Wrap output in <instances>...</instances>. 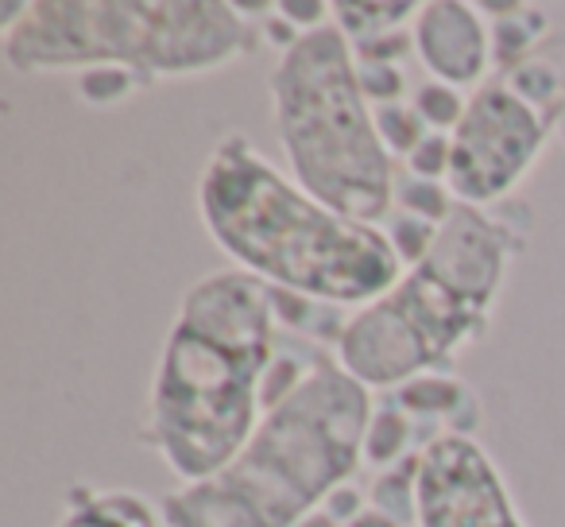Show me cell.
<instances>
[{
	"label": "cell",
	"instance_id": "6da1fadb",
	"mask_svg": "<svg viewBox=\"0 0 565 527\" xmlns=\"http://www.w3.org/2000/svg\"><path fill=\"white\" fill-rule=\"evenodd\" d=\"M279 338L275 287L248 272H210L182 292L140 415V442L179 485L221 473L252 439Z\"/></svg>",
	"mask_w": 565,
	"mask_h": 527
},
{
	"label": "cell",
	"instance_id": "7a4b0ae2",
	"mask_svg": "<svg viewBox=\"0 0 565 527\" xmlns=\"http://www.w3.org/2000/svg\"><path fill=\"white\" fill-rule=\"evenodd\" d=\"M194 202L210 241L279 292L361 310L403 276L384 229L318 202L241 133H225L210 151Z\"/></svg>",
	"mask_w": 565,
	"mask_h": 527
},
{
	"label": "cell",
	"instance_id": "3957f363",
	"mask_svg": "<svg viewBox=\"0 0 565 527\" xmlns=\"http://www.w3.org/2000/svg\"><path fill=\"white\" fill-rule=\"evenodd\" d=\"M457 202L441 221L430 256L407 268L387 295L353 310L338 341V361L372 396L418 377H449L457 354L492 330V310L508 284L511 260L526 249L531 225Z\"/></svg>",
	"mask_w": 565,
	"mask_h": 527
},
{
	"label": "cell",
	"instance_id": "277c9868",
	"mask_svg": "<svg viewBox=\"0 0 565 527\" xmlns=\"http://www.w3.org/2000/svg\"><path fill=\"white\" fill-rule=\"evenodd\" d=\"M376 396L318 349L307 380L264 411L221 473L159 500L163 527H299L364 465Z\"/></svg>",
	"mask_w": 565,
	"mask_h": 527
},
{
	"label": "cell",
	"instance_id": "5b68a950",
	"mask_svg": "<svg viewBox=\"0 0 565 527\" xmlns=\"http://www.w3.org/2000/svg\"><path fill=\"white\" fill-rule=\"evenodd\" d=\"M264 32L233 0H32L0 32L17 74H86L117 66L148 89L205 78L256 55Z\"/></svg>",
	"mask_w": 565,
	"mask_h": 527
},
{
	"label": "cell",
	"instance_id": "8992f818",
	"mask_svg": "<svg viewBox=\"0 0 565 527\" xmlns=\"http://www.w3.org/2000/svg\"><path fill=\"white\" fill-rule=\"evenodd\" d=\"M267 97L291 179L330 210L384 225L399 167L376 133L353 43L333 20L282 51L267 78Z\"/></svg>",
	"mask_w": 565,
	"mask_h": 527
},
{
	"label": "cell",
	"instance_id": "52a82bcc",
	"mask_svg": "<svg viewBox=\"0 0 565 527\" xmlns=\"http://www.w3.org/2000/svg\"><path fill=\"white\" fill-rule=\"evenodd\" d=\"M550 136H557L554 120L539 105L526 102L503 74H492L484 86L469 94L461 125L449 133L454 198L465 205H480V210L511 202L519 182L546 151Z\"/></svg>",
	"mask_w": 565,
	"mask_h": 527
},
{
	"label": "cell",
	"instance_id": "ba28073f",
	"mask_svg": "<svg viewBox=\"0 0 565 527\" xmlns=\"http://www.w3.org/2000/svg\"><path fill=\"white\" fill-rule=\"evenodd\" d=\"M418 527H526L508 477L472 434H446L423 454Z\"/></svg>",
	"mask_w": 565,
	"mask_h": 527
},
{
	"label": "cell",
	"instance_id": "9c48e42d",
	"mask_svg": "<svg viewBox=\"0 0 565 527\" xmlns=\"http://www.w3.org/2000/svg\"><path fill=\"white\" fill-rule=\"evenodd\" d=\"M415 55L434 82L457 89H477L492 78V28L480 4L469 0H430L411 24Z\"/></svg>",
	"mask_w": 565,
	"mask_h": 527
},
{
	"label": "cell",
	"instance_id": "30bf717a",
	"mask_svg": "<svg viewBox=\"0 0 565 527\" xmlns=\"http://www.w3.org/2000/svg\"><path fill=\"white\" fill-rule=\"evenodd\" d=\"M55 527H163V512L132 488L74 485Z\"/></svg>",
	"mask_w": 565,
	"mask_h": 527
},
{
	"label": "cell",
	"instance_id": "8fae6325",
	"mask_svg": "<svg viewBox=\"0 0 565 527\" xmlns=\"http://www.w3.org/2000/svg\"><path fill=\"white\" fill-rule=\"evenodd\" d=\"M492 28V63L495 74H511L515 66L539 55V43L550 35V17L539 4H480Z\"/></svg>",
	"mask_w": 565,
	"mask_h": 527
},
{
	"label": "cell",
	"instance_id": "7c38bea8",
	"mask_svg": "<svg viewBox=\"0 0 565 527\" xmlns=\"http://www.w3.org/2000/svg\"><path fill=\"white\" fill-rule=\"evenodd\" d=\"M418 9L423 4H415V0H392V4H349V0H341V4H333V24L353 48H361V43L415 24Z\"/></svg>",
	"mask_w": 565,
	"mask_h": 527
},
{
	"label": "cell",
	"instance_id": "4fadbf2b",
	"mask_svg": "<svg viewBox=\"0 0 565 527\" xmlns=\"http://www.w3.org/2000/svg\"><path fill=\"white\" fill-rule=\"evenodd\" d=\"M380 229L387 233V241H392L403 272H407V268H415V264H423V260L430 256L441 225H434V221H426V218H415V213H407V210H392Z\"/></svg>",
	"mask_w": 565,
	"mask_h": 527
},
{
	"label": "cell",
	"instance_id": "5bb4252c",
	"mask_svg": "<svg viewBox=\"0 0 565 527\" xmlns=\"http://www.w3.org/2000/svg\"><path fill=\"white\" fill-rule=\"evenodd\" d=\"M454 205H457V198L446 182H426L407 171H399V179H395L392 210H407V213H415V218H426V221H434V225H441V221L454 213Z\"/></svg>",
	"mask_w": 565,
	"mask_h": 527
},
{
	"label": "cell",
	"instance_id": "9a60e30c",
	"mask_svg": "<svg viewBox=\"0 0 565 527\" xmlns=\"http://www.w3.org/2000/svg\"><path fill=\"white\" fill-rule=\"evenodd\" d=\"M411 105H415L418 117L430 125V133H454L465 117V105H469V94L457 86H446V82H423V86L411 94Z\"/></svg>",
	"mask_w": 565,
	"mask_h": 527
},
{
	"label": "cell",
	"instance_id": "2e32d148",
	"mask_svg": "<svg viewBox=\"0 0 565 527\" xmlns=\"http://www.w3.org/2000/svg\"><path fill=\"white\" fill-rule=\"evenodd\" d=\"M372 120H376V133H380V140H384V148L399 159H407L411 151L430 136V125L418 117L415 105H403V102L372 109Z\"/></svg>",
	"mask_w": 565,
	"mask_h": 527
},
{
	"label": "cell",
	"instance_id": "e0dca14e",
	"mask_svg": "<svg viewBox=\"0 0 565 527\" xmlns=\"http://www.w3.org/2000/svg\"><path fill=\"white\" fill-rule=\"evenodd\" d=\"M74 89H78V102L94 105V109H113V105L128 102V97H132L140 86H136V78L128 71H117V66H102V71L78 74Z\"/></svg>",
	"mask_w": 565,
	"mask_h": 527
},
{
	"label": "cell",
	"instance_id": "ac0fdd59",
	"mask_svg": "<svg viewBox=\"0 0 565 527\" xmlns=\"http://www.w3.org/2000/svg\"><path fill=\"white\" fill-rule=\"evenodd\" d=\"M356 78H361V89L372 109H380V105H399L403 94H407V78H403L399 63H369V59H356Z\"/></svg>",
	"mask_w": 565,
	"mask_h": 527
},
{
	"label": "cell",
	"instance_id": "d6986e66",
	"mask_svg": "<svg viewBox=\"0 0 565 527\" xmlns=\"http://www.w3.org/2000/svg\"><path fill=\"white\" fill-rule=\"evenodd\" d=\"M449 167H454V144H449L446 133H430L403 159V171L407 175L426 182H446V187H449Z\"/></svg>",
	"mask_w": 565,
	"mask_h": 527
},
{
	"label": "cell",
	"instance_id": "ffe728a7",
	"mask_svg": "<svg viewBox=\"0 0 565 527\" xmlns=\"http://www.w3.org/2000/svg\"><path fill=\"white\" fill-rule=\"evenodd\" d=\"M322 508L330 512V516L338 519L341 527H349L356 516H364V512L372 508V500H369V493H364V488H356L353 481H349V485H341L338 493H333L330 500L322 504Z\"/></svg>",
	"mask_w": 565,
	"mask_h": 527
},
{
	"label": "cell",
	"instance_id": "44dd1931",
	"mask_svg": "<svg viewBox=\"0 0 565 527\" xmlns=\"http://www.w3.org/2000/svg\"><path fill=\"white\" fill-rule=\"evenodd\" d=\"M299 527H341V524H338V519H333V516H330V512H326V508H318L315 516H307V519H302Z\"/></svg>",
	"mask_w": 565,
	"mask_h": 527
},
{
	"label": "cell",
	"instance_id": "7402d4cb",
	"mask_svg": "<svg viewBox=\"0 0 565 527\" xmlns=\"http://www.w3.org/2000/svg\"><path fill=\"white\" fill-rule=\"evenodd\" d=\"M557 140H562V148H565V109H562V120H557Z\"/></svg>",
	"mask_w": 565,
	"mask_h": 527
}]
</instances>
